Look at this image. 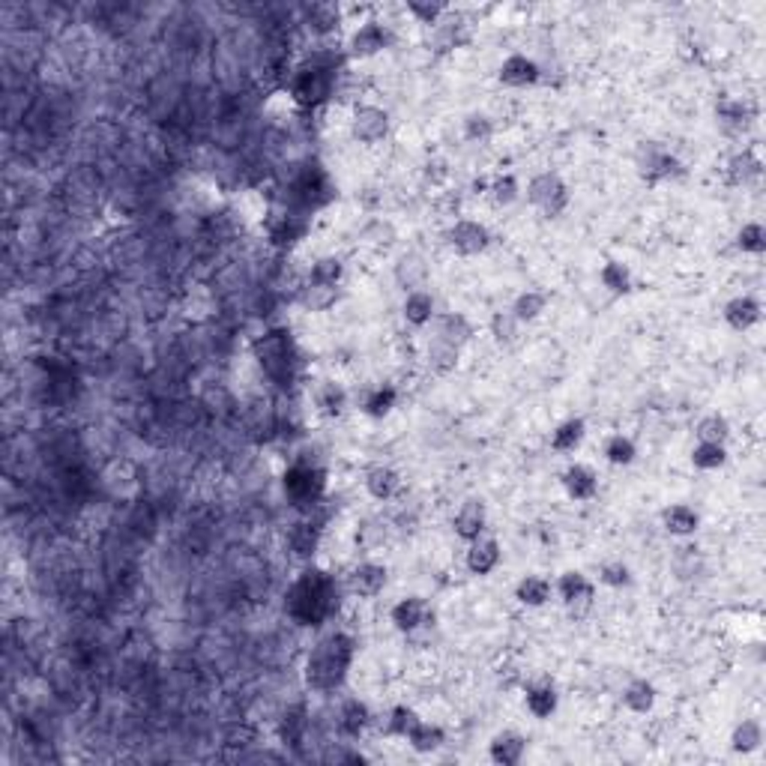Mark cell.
<instances>
[{
  "instance_id": "obj_24",
  "label": "cell",
  "mask_w": 766,
  "mask_h": 766,
  "mask_svg": "<svg viewBox=\"0 0 766 766\" xmlns=\"http://www.w3.org/2000/svg\"><path fill=\"white\" fill-rule=\"evenodd\" d=\"M656 701H658V692L656 685L644 680V676H638V680H631L626 685V692H622V703H626L629 712H635V716H647V712L656 709Z\"/></svg>"
},
{
  "instance_id": "obj_6",
  "label": "cell",
  "mask_w": 766,
  "mask_h": 766,
  "mask_svg": "<svg viewBox=\"0 0 766 766\" xmlns=\"http://www.w3.org/2000/svg\"><path fill=\"white\" fill-rule=\"evenodd\" d=\"M351 135L360 144H380L389 135V114L378 105H360L351 118Z\"/></svg>"
},
{
  "instance_id": "obj_47",
  "label": "cell",
  "mask_w": 766,
  "mask_h": 766,
  "mask_svg": "<svg viewBox=\"0 0 766 766\" xmlns=\"http://www.w3.org/2000/svg\"><path fill=\"white\" fill-rule=\"evenodd\" d=\"M599 581L605 587H611V590H626L631 584V569L622 563V560H611V563H602Z\"/></svg>"
},
{
  "instance_id": "obj_9",
  "label": "cell",
  "mask_w": 766,
  "mask_h": 766,
  "mask_svg": "<svg viewBox=\"0 0 766 766\" xmlns=\"http://www.w3.org/2000/svg\"><path fill=\"white\" fill-rule=\"evenodd\" d=\"M497 78H501V84L506 87H515V91H524V87H533L542 78V69L533 57L527 55H509L501 64V73H497Z\"/></svg>"
},
{
  "instance_id": "obj_12",
  "label": "cell",
  "mask_w": 766,
  "mask_h": 766,
  "mask_svg": "<svg viewBox=\"0 0 766 766\" xmlns=\"http://www.w3.org/2000/svg\"><path fill=\"white\" fill-rule=\"evenodd\" d=\"M554 590L560 596V602L569 605L572 611L578 608V605H590L593 596H596L593 581L584 572H578V569H569V572L560 575V581H557Z\"/></svg>"
},
{
  "instance_id": "obj_41",
  "label": "cell",
  "mask_w": 766,
  "mask_h": 766,
  "mask_svg": "<svg viewBox=\"0 0 766 766\" xmlns=\"http://www.w3.org/2000/svg\"><path fill=\"white\" fill-rule=\"evenodd\" d=\"M605 458H608V465L614 467H629L631 461L638 458L635 440L626 438V434H611V438L605 440Z\"/></svg>"
},
{
  "instance_id": "obj_36",
  "label": "cell",
  "mask_w": 766,
  "mask_h": 766,
  "mask_svg": "<svg viewBox=\"0 0 766 766\" xmlns=\"http://www.w3.org/2000/svg\"><path fill=\"white\" fill-rule=\"evenodd\" d=\"M599 282L614 297H622V293L631 291V270L622 261H605L599 270Z\"/></svg>"
},
{
  "instance_id": "obj_33",
  "label": "cell",
  "mask_w": 766,
  "mask_h": 766,
  "mask_svg": "<svg viewBox=\"0 0 766 766\" xmlns=\"http://www.w3.org/2000/svg\"><path fill=\"white\" fill-rule=\"evenodd\" d=\"M318 542H320V527L315 521L293 524L291 533H288V545L297 557H311L318 551Z\"/></svg>"
},
{
  "instance_id": "obj_7",
  "label": "cell",
  "mask_w": 766,
  "mask_h": 766,
  "mask_svg": "<svg viewBox=\"0 0 766 766\" xmlns=\"http://www.w3.org/2000/svg\"><path fill=\"white\" fill-rule=\"evenodd\" d=\"M503 560V551H501V542L492 539V536H479L474 542H467V554H465V563H467V572L470 575H492Z\"/></svg>"
},
{
  "instance_id": "obj_22",
  "label": "cell",
  "mask_w": 766,
  "mask_h": 766,
  "mask_svg": "<svg viewBox=\"0 0 766 766\" xmlns=\"http://www.w3.org/2000/svg\"><path fill=\"white\" fill-rule=\"evenodd\" d=\"M757 320H761V302H757L754 297H748V293H743V297H734L725 306V324L730 329H736V333L752 329Z\"/></svg>"
},
{
  "instance_id": "obj_15",
  "label": "cell",
  "mask_w": 766,
  "mask_h": 766,
  "mask_svg": "<svg viewBox=\"0 0 766 766\" xmlns=\"http://www.w3.org/2000/svg\"><path fill=\"white\" fill-rule=\"evenodd\" d=\"M351 587H353L356 596H362V599H374V596H380L383 587H387V566L374 563V560H362L360 566H353Z\"/></svg>"
},
{
  "instance_id": "obj_34",
  "label": "cell",
  "mask_w": 766,
  "mask_h": 766,
  "mask_svg": "<svg viewBox=\"0 0 766 766\" xmlns=\"http://www.w3.org/2000/svg\"><path fill=\"white\" fill-rule=\"evenodd\" d=\"M416 721H420V716H416L411 707L398 703V707H393L387 712V718H383V725H380V734L383 736H396V739H407V734L413 730Z\"/></svg>"
},
{
  "instance_id": "obj_2",
  "label": "cell",
  "mask_w": 766,
  "mask_h": 766,
  "mask_svg": "<svg viewBox=\"0 0 766 766\" xmlns=\"http://www.w3.org/2000/svg\"><path fill=\"white\" fill-rule=\"evenodd\" d=\"M329 599H333V584L324 572H306V578L291 590L293 620H300V626H318L329 614Z\"/></svg>"
},
{
  "instance_id": "obj_44",
  "label": "cell",
  "mask_w": 766,
  "mask_h": 766,
  "mask_svg": "<svg viewBox=\"0 0 766 766\" xmlns=\"http://www.w3.org/2000/svg\"><path fill=\"white\" fill-rule=\"evenodd\" d=\"M736 248H739L743 255H763V248H766V231H763L761 222H748V225L739 228Z\"/></svg>"
},
{
  "instance_id": "obj_20",
  "label": "cell",
  "mask_w": 766,
  "mask_h": 766,
  "mask_svg": "<svg viewBox=\"0 0 766 766\" xmlns=\"http://www.w3.org/2000/svg\"><path fill=\"white\" fill-rule=\"evenodd\" d=\"M365 492H369L374 501L387 503L402 492V476H398V470H393V467L378 465L365 474Z\"/></svg>"
},
{
  "instance_id": "obj_49",
  "label": "cell",
  "mask_w": 766,
  "mask_h": 766,
  "mask_svg": "<svg viewBox=\"0 0 766 766\" xmlns=\"http://www.w3.org/2000/svg\"><path fill=\"white\" fill-rule=\"evenodd\" d=\"M465 24H467V22H461V19H452V22H440V24H438V46H440V51L458 48L461 42L467 39Z\"/></svg>"
},
{
  "instance_id": "obj_21",
  "label": "cell",
  "mask_w": 766,
  "mask_h": 766,
  "mask_svg": "<svg viewBox=\"0 0 766 766\" xmlns=\"http://www.w3.org/2000/svg\"><path fill=\"white\" fill-rule=\"evenodd\" d=\"M524 707H527V712L533 718L548 721L560 707V694L551 683H533L527 689V694H524Z\"/></svg>"
},
{
  "instance_id": "obj_40",
  "label": "cell",
  "mask_w": 766,
  "mask_h": 766,
  "mask_svg": "<svg viewBox=\"0 0 766 766\" xmlns=\"http://www.w3.org/2000/svg\"><path fill=\"white\" fill-rule=\"evenodd\" d=\"M338 300V288H326V284H302L300 291V306L306 311H326L333 309Z\"/></svg>"
},
{
  "instance_id": "obj_52",
  "label": "cell",
  "mask_w": 766,
  "mask_h": 766,
  "mask_svg": "<svg viewBox=\"0 0 766 766\" xmlns=\"http://www.w3.org/2000/svg\"><path fill=\"white\" fill-rule=\"evenodd\" d=\"M730 171H734V180H736V183L757 180V177H761V159L745 150L743 156H736L734 162H730Z\"/></svg>"
},
{
  "instance_id": "obj_39",
  "label": "cell",
  "mask_w": 766,
  "mask_h": 766,
  "mask_svg": "<svg viewBox=\"0 0 766 766\" xmlns=\"http://www.w3.org/2000/svg\"><path fill=\"white\" fill-rule=\"evenodd\" d=\"M315 405H318V411L324 416H342L344 407H347V393L342 387H338V383L326 380V383H320V387H318Z\"/></svg>"
},
{
  "instance_id": "obj_18",
  "label": "cell",
  "mask_w": 766,
  "mask_h": 766,
  "mask_svg": "<svg viewBox=\"0 0 766 766\" xmlns=\"http://www.w3.org/2000/svg\"><path fill=\"white\" fill-rule=\"evenodd\" d=\"M284 492H288L297 503L315 506L318 494H320V474L311 467H293L291 474L284 476Z\"/></svg>"
},
{
  "instance_id": "obj_32",
  "label": "cell",
  "mask_w": 766,
  "mask_h": 766,
  "mask_svg": "<svg viewBox=\"0 0 766 766\" xmlns=\"http://www.w3.org/2000/svg\"><path fill=\"white\" fill-rule=\"evenodd\" d=\"M763 743V725L757 718H743L730 734V748L736 754H752Z\"/></svg>"
},
{
  "instance_id": "obj_35",
  "label": "cell",
  "mask_w": 766,
  "mask_h": 766,
  "mask_svg": "<svg viewBox=\"0 0 766 766\" xmlns=\"http://www.w3.org/2000/svg\"><path fill=\"white\" fill-rule=\"evenodd\" d=\"M548 309V297L542 291H524V293H518V297H515V302H512V315H515V320H518V324H533V320L536 318H542V311Z\"/></svg>"
},
{
  "instance_id": "obj_30",
  "label": "cell",
  "mask_w": 766,
  "mask_h": 766,
  "mask_svg": "<svg viewBox=\"0 0 766 766\" xmlns=\"http://www.w3.org/2000/svg\"><path fill=\"white\" fill-rule=\"evenodd\" d=\"M407 743H411L413 752L431 754V752H438L443 743H447V734H443L440 725H431V721H422V718H420V721L413 725L411 734H407Z\"/></svg>"
},
{
  "instance_id": "obj_37",
  "label": "cell",
  "mask_w": 766,
  "mask_h": 766,
  "mask_svg": "<svg viewBox=\"0 0 766 766\" xmlns=\"http://www.w3.org/2000/svg\"><path fill=\"white\" fill-rule=\"evenodd\" d=\"M692 465L709 474V470H721L727 465V447L725 443H709V440H698V447L692 449Z\"/></svg>"
},
{
  "instance_id": "obj_29",
  "label": "cell",
  "mask_w": 766,
  "mask_h": 766,
  "mask_svg": "<svg viewBox=\"0 0 766 766\" xmlns=\"http://www.w3.org/2000/svg\"><path fill=\"white\" fill-rule=\"evenodd\" d=\"M584 438H587V425H584V420H566V422H560L554 431H551V449L554 452H563V456H569V452H575L578 447H581L584 443Z\"/></svg>"
},
{
  "instance_id": "obj_25",
  "label": "cell",
  "mask_w": 766,
  "mask_h": 766,
  "mask_svg": "<svg viewBox=\"0 0 766 766\" xmlns=\"http://www.w3.org/2000/svg\"><path fill=\"white\" fill-rule=\"evenodd\" d=\"M434 326H438V342H447V344H467L470 335H474V326H470V320L465 315H458V311H449V315H440L434 318Z\"/></svg>"
},
{
  "instance_id": "obj_38",
  "label": "cell",
  "mask_w": 766,
  "mask_h": 766,
  "mask_svg": "<svg viewBox=\"0 0 766 766\" xmlns=\"http://www.w3.org/2000/svg\"><path fill=\"white\" fill-rule=\"evenodd\" d=\"M342 275H344V264H342V257L326 255V257H318V261L311 264V270H309V284H326V288H338V282H342Z\"/></svg>"
},
{
  "instance_id": "obj_50",
  "label": "cell",
  "mask_w": 766,
  "mask_h": 766,
  "mask_svg": "<svg viewBox=\"0 0 766 766\" xmlns=\"http://www.w3.org/2000/svg\"><path fill=\"white\" fill-rule=\"evenodd\" d=\"M518 329H521V324L515 320L512 311H497V315L492 318V335H494V342H501V344L515 342Z\"/></svg>"
},
{
  "instance_id": "obj_4",
  "label": "cell",
  "mask_w": 766,
  "mask_h": 766,
  "mask_svg": "<svg viewBox=\"0 0 766 766\" xmlns=\"http://www.w3.org/2000/svg\"><path fill=\"white\" fill-rule=\"evenodd\" d=\"M329 93H333V69H324V66L300 69L291 87L293 102L306 105V109H318L320 102L329 100Z\"/></svg>"
},
{
  "instance_id": "obj_43",
  "label": "cell",
  "mask_w": 766,
  "mask_h": 766,
  "mask_svg": "<svg viewBox=\"0 0 766 766\" xmlns=\"http://www.w3.org/2000/svg\"><path fill=\"white\" fill-rule=\"evenodd\" d=\"M458 351H461V347L447 344V342H438V338H434V342L429 344V369H431L434 374H449V371H456Z\"/></svg>"
},
{
  "instance_id": "obj_53",
  "label": "cell",
  "mask_w": 766,
  "mask_h": 766,
  "mask_svg": "<svg viewBox=\"0 0 766 766\" xmlns=\"http://www.w3.org/2000/svg\"><path fill=\"white\" fill-rule=\"evenodd\" d=\"M335 22H338V10H333V6L318 4V6H311V10H309V28H315L318 33L333 30Z\"/></svg>"
},
{
  "instance_id": "obj_3",
  "label": "cell",
  "mask_w": 766,
  "mask_h": 766,
  "mask_svg": "<svg viewBox=\"0 0 766 766\" xmlns=\"http://www.w3.org/2000/svg\"><path fill=\"white\" fill-rule=\"evenodd\" d=\"M527 201L545 216H560L569 207V186L554 171H542L527 183Z\"/></svg>"
},
{
  "instance_id": "obj_14",
  "label": "cell",
  "mask_w": 766,
  "mask_h": 766,
  "mask_svg": "<svg viewBox=\"0 0 766 766\" xmlns=\"http://www.w3.org/2000/svg\"><path fill=\"white\" fill-rule=\"evenodd\" d=\"M257 351V360L266 369V374L279 378V371H288V362H291V351H288V338L284 333H270L266 338L255 344Z\"/></svg>"
},
{
  "instance_id": "obj_48",
  "label": "cell",
  "mask_w": 766,
  "mask_h": 766,
  "mask_svg": "<svg viewBox=\"0 0 766 766\" xmlns=\"http://www.w3.org/2000/svg\"><path fill=\"white\" fill-rule=\"evenodd\" d=\"M494 135V123L488 114H467L465 120V138L474 141V144H485V141H492Z\"/></svg>"
},
{
  "instance_id": "obj_16",
  "label": "cell",
  "mask_w": 766,
  "mask_h": 766,
  "mask_svg": "<svg viewBox=\"0 0 766 766\" xmlns=\"http://www.w3.org/2000/svg\"><path fill=\"white\" fill-rule=\"evenodd\" d=\"M488 754H492V761L501 766H518L524 761V754H527V739L521 734H515V730H503V734H497L492 739Z\"/></svg>"
},
{
  "instance_id": "obj_51",
  "label": "cell",
  "mask_w": 766,
  "mask_h": 766,
  "mask_svg": "<svg viewBox=\"0 0 766 766\" xmlns=\"http://www.w3.org/2000/svg\"><path fill=\"white\" fill-rule=\"evenodd\" d=\"M393 239H396V231H393L389 222H383V219H374V222H369V225L362 228V243H369L374 248L389 246Z\"/></svg>"
},
{
  "instance_id": "obj_27",
  "label": "cell",
  "mask_w": 766,
  "mask_h": 766,
  "mask_svg": "<svg viewBox=\"0 0 766 766\" xmlns=\"http://www.w3.org/2000/svg\"><path fill=\"white\" fill-rule=\"evenodd\" d=\"M551 593H554V587H551L548 578H542V575H524L521 581L515 584V599L521 605H527V608H542V605H548Z\"/></svg>"
},
{
  "instance_id": "obj_31",
  "label": "cell",
  "mask_w": 766,
  "mask_h": 766,
  "mask_svg": "<svg viewBox=\"0 0 766 766\" xmlns=\"http://www.w3.org/2000/svg\"><path fill=\"white\" fill-rule=\"evenodd\" d=\"M398 405V389L393 383H380L374 387L369 396L362 398V411L371 416V420H383V416L393 413V407Z\"/></svg>"
},
{
  "instance_id": "obj_45",
  "label": "cell",
  "mask_w": 766,
  "mask_h": 766,
  "mask_svg": "<svg viewBox=\"0 0 766 766\" xmlns=\"http://www.w3.org/2000/svg\"><path fill=\"white\" fill-rule=\"evenodd\" d=\"M407 13L420 24H440L443 15H447V4H438V0H407Z\"/></svg>"
},
{
  "instance_id": "obj_42",
  "label": "cell",
  "mask_w": 766,
  "mask_h": 766,
  "mask_svg": "<svg viewBox=\"0 0 766 766\" xmlns=\"http://www.w3.org/2000/svg\"><path fill=\"white\" fill-rule=\"evenodd\" d=\"M488 198H492L497 207H509V204H515L521 198V186H518V177L515 174H501L494 177L492 183H488Z\"/></svg>"
},
{
  "instance_id": "obj_28",
  "label": "cell",
  "mask_w": 766,
  "mask_h": 766,
  "mask_svg": "<svg viewBox=\"0 0 766 766\" xmlns=\"http://www.w3.org/2000/svg\"><path fill=\"white\" fill-rule=\"evenodd\" d=\"M369 725H371V712H369V707H365L362 701L351 698V701L342 703V712H338V727H342L344 736L360 739L362 730Z\"/></svg>"
},
{
  "instance_id": "obj_8",
  "label": "cell",
  "mask_w": 766,
  "mask_h": 766,
  "mask_svg": "<svg viewBox=\"0 0 766 766\" xmlns=\"http://www.w3.org/2000/svg\"><path fill=\"white\" fill-rule=\"evenodd\" d=\"M389 622L405 631V635H416L420 629H425V622H429V605H425L420 596H405V599H398L393 605V611H389Z\"/></svg>"
},
{
  "instance_id": "obj_5",
  "label": "cell",
  "mask_w": 766,
  "mask_h": 766,
  "mask_svg": "<svg viewBox=\"0 0 766 766\" xmlns=\"http://www.w3.org/2000/svg\"><path fill=\"white\" fill-rule=\"evenodd\" d=\"M447 246L461 257H474L483 255L488 246H492V234L483 222L476 219H458L456 225L447 231Z\"/></svg>"
},
{
  "instance_id": "obj_19",
  "label": "cell",
  "mask_w": 766,
  "mask_h": 766,
  "mask_svg": "<svg viewBox=\"0 0 766 766\" xmlns=\"http://www.w3.org/2000/svg\"><path fill=\"white\" fill-rule=\"evenodd\" d=\"M393 275H396V284L405 293L422 291L425 284H429V264H425L420 255H402V257H398Z\"/></svg>"
},
{
  "instance_id": "obj_17",
  "label": "cell",
  "mask_w": 766,
  "mask_h": 766,
  "mask_svg": "<svg viewBox=\"0 0 766 766\" xmlns=\"http://www.w3.org/2000/svg\"><path fill=\"white\" fill-rule=\"evenodd\" d=\"M640 174H644V180L649 183H658V180H671V177L680 174V162H676V156H671L667 150L649 144L647 147V159H640Z\"/></svg>"
},
{
  "instance_id": "obj_1",
  "label": "cell",
  "mask_w": 766,
  "mask_h": 766,
  "mask_svg": "<svg viewBox=\"0 0 766 766\" xmlns=\"http://www.w3.org/2000/svg\"><path fill=\"white\" fill-rule=\"evenodd\" d=\"M351 656H353V640L347 638L344 631L326 635L315 647V653L309 656V667H306L309 683L320 692H329V689H335V685H342L347 665H351Z\"/></svg>"
},
{
  "instance_id": "obj_26",
  "label": "cell",
  "mask_w": 766,
  "mask_h": 766,
  "mask_svg": "<svg viewBox=\"0 0 766 766\" xmlns=\"http://www.w3.org/2000/svg\"><path fill=\"white\" fill-rule=\"evenodd\" d=\"M662 524L671 536H694V530L701 527V515L685 503H674L662 512Z\"/></svg>"
},
{
  "instance_id": "obj_10",
  "label": "cell",
  "mask_w": 766,
  "mask_h": 766,
  "mask_svg": "<svg viewBox=\"0 0 766 766\" xmlns=\"http://www.w3.org/2000/svg\"><path fill=\"white\" fill-rule=\"evenodd\" d=\"M387 46H389V30L383 28L380 22H365V24H360V28L353 30L351 42H347L351 55L360 57V60L380 55V51L387 48Z\"/></svg>"
},
{
  "instance_id": "obj_46",
  "label": "cell",
  "mask_w": 766,
  "mask_h": 766,
  "mask_svg": "<svg viewBox=\"0 0 766 766\" xmlns=\"http://www.w3.org/2000/svg\"><path fill=\"white\" fill-rule=\"evenodd\" d=\"M698 440H709V443H725L727 434H730V425L721 413H709L703 416V420L698 422Z\"/></svg>"
},
{
  "instance_id": "obj_23",
  "label": "cell",
  "mask_w": 766,
  "mask_h": 766,
  "mask_svg": "<svg viewBox=\"0 0 766 766\" xmlns=\"http://www.w3.org/2000/svg\"><path fill=\"white\" fill-rule=\"evenodd\" d=\"M438 306H434V297L429 291H411L405 297V302H402V315H405V320L411 326H416V329H422V326H429L434 318H438V311H434Z\"/></svg>"
},
{
  "instance_id": "obj_11",
  "label": "cell",
  "mask_w": 766,
  "mask_h": 766,
  "mask_svg": "<svg viewBox=\"0 0 766 766\" xmlns=\"http://www.w3.org/2000/svg\"><path fill=\"white\" fill-rule=\"evenodd\" d=\"M560 483H563L566 494L572 497L575 503H587L599 494V476H596V470L587 465H569L563 470V476H560Z\"/></svg>"
},
{
  "instance_id": "obj_13",
  "label": "cell",
  "mask_w": 766,
  "mask_h": 766,
  "mask_svg": "<svg viewBox=\"0 0 766 766\" xmlns=\"http://www.w3.org/2000/svg\"><path fill=\"white\" fill-rule=\"evenodd\" d=\"M485 524H488L485 503L465 501V503H461V509L456 512V518H452V530H456L458 539L474 542L479 536H485Z\"/></svg>"
}]
</instances>
